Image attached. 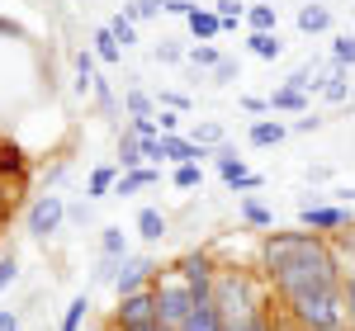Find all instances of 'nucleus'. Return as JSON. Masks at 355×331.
<instances>
[{
    "instance_id": "obj_23",
    "label": "nucleus",
    "mask_w": 355,
    "mask_h": 331,
    "mask_svg": "<svg viewBox=\"0 0 355 331\" xmlns=\"http://www.w3.org/2000/svg\"><path fill=\"white\" fill-rule=\"evenodd\" d=\"M246 28H251V33H279V10H275L270 0L246 5Z\"/></svg>"
},
{
    "instance_id": "obj_12",
    "label": "nucleus",
    "mask_w": 355,
    "mask_h": 331,
    "mask_svg": "<svg viewBox=\"0 0 355 331\" xmlns=\"http://www.w3.org/2000/svg\"><path fill=\"white\" fill-rule=\"evenodd\" d=\"M266 100H270V114H294V118L313 114V95H303V90H294V85H284V81L275 85Z\"/></svg>"
},
{
    "instance_id": "obj_7",
    "label": "nucleus",
    "mask_w": 355,
    "mask_h": 331,
    "mask_svg": "<svg viewBox=\"0 0 355 331\" xmlns=\"http://www.w3.org/2000/svg\"><path fill=\"white\" fill-rule=\"evenodd\" d=\"M214 170L223 175V185L237 194V199H242V194H256L261 185H266V175H256V170L246 166V156L237 152V147H232V142L214 147Z\"/></svg>"
},
{
    "instance_id": "obj_9",
    "label": "nucleus",
    "mask_w": 355,
    "mask_h": 331,
    "mask_svg": "<svg viewBox=\"0 0 355 331\" xmlns=\"http://www.w3.org/2000/svg\"><path fill=\"white\" fill-rule=\"evenodd\" d=\"M147 322H162V317H157V294H152V289L128 294V298H114V312H110L114 331H133V327H147Z\"/></svg>"
},
{
    "instance_id": "obj_29",
    "label": "nucleus",
    "mask_w": 355,
    "mask_h": 331,
    "mask_svg": "<svg viewBox=\"0 0 355 331\" xmlns=\"http://www.w3.org/2000/svg\"><path fill=\"white\" fill-rule=\"evenodd\" d=\"M223 48L218 43H190V53H185V62H190V66H199V71H218L223 66Z\"/></svg>"
},
{
    "instance_id": "obj_18",
    "label": "nucleus",
    "mask_w": 355,
    "mask_h": 331,
    "mask_svg": "<svg viewBox=\"0 0 355 331\" xmlns=\"http://www.w3.org/2000/svg\"><path fill=\"white\" fill-rule=\"evenodd\" d=\"M114 166H119V170H142V166H147V156H142V138H137L128 123L119 128V156H114Z\"/></svg>"
},
{
    "instance_id": "obj_22",
    "label": "nucleus",
    "mask_w": 355,
    "mask_h": 331,
    "mask_svg": "<svg viewBox=\"0 0 355 331\" xmlns=\"http://www.w3.org/2000/svg\"><path fill=\"white\" fill-rule=\"evenodd\" d=\"M85 48H90V53L100 57L105 66H119V62H123V48H119V38H114V33H110V24H100V28H95Z\"/></svg>"
},
{
    "instance_id": "obj_35",
    "label": "nucleus",
    "mask_w": 355,
    "mask_h": 331,
    "mask_svg": "<svg viewBox=\"0 0 355 331\" xmlns=\"http://www.w3.org/2000/svg\"><path fill=\"white\" fill-rule=\"evenodd\" d=\"M331 62L346 66V71L355 66V33H336V38H331Z\"/></svg>"
},
{
    "instance_id": "obj_16",
    "label": "nucleus",
    "mask_w": 355,
    "mask_h": 331,
    "mask_svg": "<svg viewBox=\"0 0 355 331\" xmlns=\"http://www.w3.org/2000/svg\"><path fill=\"white\" fill-rule=\"evenodd\" d=\"M28 175V156H24V147L19 142H10V138H0V185L10 180V185H19Z\"/></svg>"
},
{
    "instance_id": "obj_37",
    "label": "nucleus",
    "mask_w": 355,
    "mask_h": 331,
    "mask_svg": "<svg viewBox=\"0 0 355 331\" xmlns=\"http://www.w3.org/2000/svg\"><path fill=\"white\" fill-rule=\"evenodd\" d=\"M119 265H123V260H114V256H100V260L90 265V284H110V289H114V279H119Z\"/></svg>"
},
{
    "instance_id": "obj_33",
    "label": "nucleus",
    "mask_w": 355,
    "mask_h": 331,
    "mask_svg": "<svg viewBox=\"0 0 355 331\" xmlns=\"http://www.w3.org/2000/svg\"><path fill=\"white\" fill-rule=\"evenodd\" d=\"M110 33L119 38V48H123V53H128V48H137V24L128 19V15H123V10H119V15L110 19Z\"/></svg>"
},
{
    "instance_id": "obj_28",
    "label": "nucleus",
    "mask_w": 355,
    "mask_h": 331,
    "mask_svg": "<svg viewBox=\"0 0 355 331\" xmlns=\"http://www.w3.org/2000/svg\"><path fill=\"white\" fill-rule=\"evenodd\" d=\"M185 138L199 142V147H223V142H227V128H223L218 118H204V123H190V128H185Z\"/></svg>"
},
{
    "instance_id": "obj_20",
    "label": "nucleus",
    "mask_w": 355,
    "mask_h": 331,
    "mask_svg": "<svg viewBox=\"0 0 355 331\" xmlns=\"http://www.w3.org/2000/svg\"><path fill=\"white\" fill-rule=\"evenodd\" d=\"M133 232L142 237V242H166V237H171V218H166L162 208H137Z\"/></svg>"
},
{
    "instance_id": "obj_25",
    "label": "nucleus",
    "mask_w": 355,
    "mask_h": 331,
    "mask_svg": "<svg viewBox=\"0 0 355 331\" xmlns=\"http://www.w3.org/2000/svg\"><path fill=\"white\" fill-rule=\"evenodd\" d=\"M123 118H157V95H147L142 85L123 90Z\"/></svg>"
},
{
    "instance_id": "obj_53",
    "label": "nucleus",
    "mask_w": 355,
    "mask_h": 331,
    "mask_svg": "<svg viewBox=\"0 0 355 331\" xmlns=\"http://www.w3.org/2000/svg\"><path fill=\"white\" fill-rule=\"evenodd\" d=\"M105 331H114V327H105Z\"/></svg>"
},
{
    "instance_id": "obj_44",
    "label": "nucleus",
    "mask_w": 355,
    "mask_h": 331,
    "mask_svg": "<svg viewBox=\"0 0 355 331\" xmlns=\"http://www.w3.org/2000/svg\"><path fill=\"white\" fill-rule=\"evenodd\" d=\"M128 128H133L142 142H152V138H162V128H157V118H123Z\"/></svg>"
},
{
    "instance_id": "obj_17",
    "label": "nucleus",
    "mask_w": 355,
    "mask_h": 331,
    "mask_svg": "<svg viewBox=\"0 0 355 331\" xmlns=\"http://www.w3.org/2000/svg\"><path fill=\"white\" fill-rule=\"evenodd\" d=\"M351 95H355V81H351V71L346 66H336L331 62V71H327V85H322V105H351Z\"/></svg>"
},
{
    "instance_id": "obj_42",
    "label": "nucleus",
    "mask_w": 355,
    "mask_h": 331,
    "mask_svg": "<svg viewBox=\"0 0 355 331\" xmlns=\"http://www.w3.org/2000/svg\"><path fill=\"white\" fill-rule=\"evenodd\" d=\"M185 53H190V48H180V43H175V38H162V43H157V62H185Z\"/></svg>"
},
{
    "instance_id": "obj_13",
    "label": "nucleus",
    "mask_w": 355,
    "mask_h": 331,
    "mask_svg": "<svg viewBox=\"0 0 355 331\" xmlns=\"http://www.w3.org/2000/svg\"><path fill=\"white\" fill-rule=\"evenodd\" d=\"M289 133H294V128H289V123H284V118H251V128H246V142H251V147H279V142L289 138Z\"/></svg>"
},
{
    "instance_id": "obj_26",
    "label": "nucleus",
    "mask_w": 355,
    "mask_h": 331,
    "mask_svg": "<svg viewBox=\"0 0 355 331\" xmlns=\"http://www.w3.org/2000/svg\"><path fill=\"white\" fill-rule=\"evenodd\" d=\"M100 256H114V260H128L133 256V237L123 232V227H100Z\"/></svg>"
},
{
    "instance_id": "obj_34",
    "label": "nucleus",
    "mask_w": 355,
    "mask_h": 331,
    "mask_svg": "<svg viewBox=\"0 0 355 331\" xmlns=\"http://www.w3.org/2000/svg\"><path fill=\"white\" fill-rule=\"evenodd\" d=\"M90 100H95V109H100V114H114V109H123V100L114 95V85L105 81V76L95 81V90H90Z\"/></svg>"
},
{
    "instance_id": "obj_19",
    "label": "nucleus",
    "mask_w": 355,
    "mask_h": 331,
    "mask_svg": "<svg viewBox=\"0 0 355 331\" xmlns=\"http://www.w3.org/2000/svg\"><path fill=\"white\" fill-rule=\"evenodd\" d=\"M185 24H190L194 43H218V38H223V19L214 15V5H199V10H194Z\"/></svg>"
},
{
    "instance_id": "obj_39",
    "label": "nucleus",
    "mask_w": 355,
    "mask_h": 331,
    "mask_svg": "<svg viewBox=\"0 0 355 331\" xmlns=\"http://www.w3.org/2000/svg\"><path fill=\"white\" fill-rule=\"evenodd\" d=\"M15 284H19V260H15V256H0V298H5Z\"/></svg>"
},
{
    "instance_id": "obj_5",
    "label": "nucleus",
    "mask_w": 355,
    "mask_h": 331,
    "mask_svg": "<svg viewBox=\"0 0 355 331\" xmlns=\"http://www.w3.org/2000/svg\"><path fill=\"white\" fill-rule=\"evenodd\" d=\"M171 270L190 284L199 298H214V284H218V270H223V260L214 256L209 247H190V251H180L175 260H171Z\"/></svg>"
},
{
    "instance_id": "obj_36",
    "label": "nucleus",
    "mask_w": 355,
    "mask_h": 331,
    "mask_svg": "<svg viewBox=\"0 0 355 331\" xmlns=\"http://www.w3.org/2000/svg\"><path fill=\"white\" fill-rule=\"evenodd\" d=\"M67 222L71 227H95V199H76V204H67Z\"/></svg>"
},
{
    "instance_id": "obj_38",
    "label": "nucleus",
    "mask_w": 355,
    "mask_h": 331,
    "mask_svg": "<svg viewBox=\"0 0 355 331\" xmlns=\"http://www.w3.org/2000/svg\"><path fill=\"white\" fill-rule=\"evenodd\" d=\"M190 95H180V90H157V109H175V114H190Z\"/></svg>"
},
{
    "instance_id": "obj_1",
    "label": "nucleus",
    "mask_w": 355,
    "mask_h": 331,
    "mask_svg": "<svg viewBox=\"0 0 355 331\" xmlns=\"http://www.w3.org/2000/svg\"><path fill=\"white\" fill-rule=\"evenodd\" d=\"M256 265L270 284L279 303L303 298V294H341L346 289V265L336 260L331 237L308 232V227H275L256 242Z\"/></svg>"
},
{
    "instance_id": "obj_50",
    "label": "nucleus",
    "mask_w": 355,
    "mask_h": 331,
    "mask_svg": "<svg viewBox=\"0 0 355 331\" xmlns=\"http://www.w3.org/2000/svg\"><path fill=\"white\" fill-rule=\"evenodd\" d=\"M0 38H15V43H24L28 33H24V24H15V19H5V15H0Z\"/></svg>"
},
{
    "instance_id": "obj_31",
    "label": "nucleus",
    "mask_w": 355,
    "mask_h": 331,
    "mask_svg": "<svg viewBox=\"0 0 355 331\" xmlns=\"http://www.w3.org/2000/svg\"><path fill=\"white\" fill-rule=\"evenodd\" d=\"M214 15L223 19V33L246 28V5H242V0H214Z\"/></svg>"
},
{
    "instance_id": "obj_32",
    "label": "nucleus",
    "mask_w": 355,
    "mask_h": 331,
    "mask_svg": "<svg viewBox=\"0 0 355 331\" xmlns=\"http://www.w3.org/2000/svg\"><path fill=\"white\" fill-rule=\"evenodd\" d=\"M171 185H175V190H204V166L199 161H190V166H171Z\"/></svg>"
},
{
    "instance_id": "obj_43",
    "label": "nucleus",
    "mask_w": 355,
    "mask_h": 331,
    "mask_svg": "<svg viewBox=\"0 0 355 331\" xmlns=\"http://www.w3.org/2000/svg\"><path fill=\"white\" fill-rule=\"evenodd\" d=\"M157 128H162V133H185V114H175V109H157Z\"/></svg>"
},
{
    "instance_id": "obj_49",
    "label": "nucleus",
    "mask_w": 355,
    "mask_h": 331,
    "mask_svg": "<svg viewBox=\"0 0 355 331\" xmlns=\"http://www.w3.org/2000/svg\"><path fill=\"white\" fill-rule=\"evenodd\" d=\"M341 294H346V322H351V331H355V270L346 275V289H341Z\"/></svg>"
},
{
    "instance_id": "obj_45",
    "label": "nucleus",
    "mask_w": 355,
    "mask_h": 331,
    "mask_svg": "<svg viewBox=\"0 0 355 331\" xmlns=\"http://www.w3.org/2000/svg\"><path fill=\"white\" fill-rule=\"evenodd\" d=\"M62 180H67V161H53L48 170H43V194H57Z\"/></svg>"
},
{
    "instance_id": "obj_48",
    "label": "nucleus",
    "mask_w": 355,
    "mask_h": 331,
    "mask_svg": "<svg viewBox=\"0 0 355 331\" xmlns=\"http://www.w3.org/2000/svg\"><path fill=\"white\" fill-rule=\"evenodd\" d=\"M322 123H327V118H322V114H299V118H294V123H289V128H294V133H318V128H322Z\"/></svg>"
},
{
    "instance_id": "obj_15",
    "label": "nucleus",
    "mask_w": 355,
    "mask_h": 331,
    "mask_svg": "<svg viewBox=\"0 0 355 331\" xmlns=\"http://www.w3.org/2000/svg\"><path fill=\"white\" fill-rule=\"evenodd\" d=\"M157 185H162V166L123 170V175H119V190H114V199H133V194H142V190H157Z\"/></svg>"
},
{
    "instance_id": "obj_27",
    "label": "nucleus",
    "mask_w": 355,
    "mask_h": 331,
    "mask_svg": "<svg viewBox=\"0 0 355 331\" xmlns=\"http://www.w3.org/2000/svg\"><path fill=\"white\" fill-rule=\"evenodd\" d=\"M185 331H227V327H223V312L214 307V298H199V307L190 312Z\"/></svg>"
},
{
    "instance_id": "obj_4",
    "label": "nucleus",
    "mask_w": 355,
    "mask_h": 331,
    "mask_svg": "<svg viewBox=\"0 0 355 331\" xmlns=\"http://www.w3.org/2000/svg\"><path fill=\"white\" fill-rule=\"evenodd\" d=\"M279 307L289 327H341L346 322V294H303Z\"/></svg>"
},
{
    "instance_id": "obj_46",
    "label": "nucleus",
    "mask_w": 355,
    "mask_h": 331,
    "mask_svg": "<svg viewBox=\"0 0 355 331\" xmlns=\"http://www.w3.org/2000/svg\"><path fill=\"white\" fill-rule=\"evenodd\" d=\"M237 76H242V71H237V57H223V66L214 71V85H232Z\"/></svg>"
},
{
    "instance_id": "obj_10",
    "label": "nucleus",
    "mask_w": 355,
    "mask_h": 331,
    "mask_svg": "<svg viewBox=\"0 0 355 331\" xmlns=\"http://www.w3.org/2000/svg\"><path fill=\"white\" fill-rule=\"evenodd\" d=\"M299 227L322 232V237H336V232L355 227V208H341V204H303L299 208Z\"/></svg>"
},
{
    "instance_id": "obj_14",
    "label": "nucleus",
    "mask_w": 355,
    "mask_h": 331,
    "mask_svg": "<svg viewBox=\"0 0 355 331\" xmlns=\"http://www.w3.org/2000/svg\"><path fill=\"white\" fill-rule=\"evenodd\" d=\"M119 166L114 161H100L90 166V175H85V199H114V190H119Z\"/></svg>"
},
{
    "instance_id": "obj_30",
    "label": "nucleus",
    "mask_w": 355,
    "mask_h": 331,
    "mask_svg": "<svg viewBox=\"0 0 355 331\" xmlns=\"http://www.w3.org/2000/svg\"><path fill=\"white\" fill-rule=\"evenodd\" d=\"M90 294H76L71 303H67V312H62V322H57V331H81L85 327V317H90Z\"/></svg>"
},
{
    "instance_id": "obj_6",
    "label": "nucleus",
    "mask_w": 355,
    "mask_h": 331,
    "mask_svg": "<svg viewBox=\"0 0 355 331\" xmlns=\"http://www.w3.org/2000/svg\"><path fill=\"white\" fill-rule=\"evenodd\" d=\"M62 227H67V199L62 194H38L24 208V232L33 242H53Z\"/></svg>"
},
{
    "instance_id": "obj_24",
    "label": "nucleus",
    "mask_w": 355,
    "mask_h": 331,
    "mask_svg": "<svg viewBox=\"0 0 355 331\" xmlns=\"http://www.w3.org/2000/svg\"><path fill=\"white\" fill-rule=\"evenodd\" d=\"M246 53L261 57V62H279V57H284V38H279V33H251V28H246Z\"/></svg>"
},
{
    "instance_id": "obj_47",
    "label": "nucleus",
    "mask_w": 355,
    "mask_h": 331,
    "mask_svg": "<svg viewBox=\"0 0 355 331\" xmlns=\"http://www.w3.org/2000/svg\"><path fill=\"white\" fill-rule=\"evenodd\" d=\"M194 10H199V0H166V15L171 19H190Z\"/></svg>"
},
{
    "instance_id": "obj_2",
    "label": "nucleus",
    "mask_w": 355,
    "mask_h": 331,
    "mask_svg": "<svg viewBox=\"0 0 355 331\" xmlns=\"http://www.w3.org/2000/svg\"><path fill=\"white\" fill-rule=\"evenodd\" d=\"M275 294L266 275H261V265H232V260H223L218 270V284H214V307L223 312V327H237L246 322L251 312H261V307H270Z\"/></svg>"
},
{
    "instance_id": "obj_52",
    "label": "nucleus",
    "mask_w": 355,
    "mask_h": 331,
    "mask_svg": "<svg viewBox=\"0 0 355 331\" xmlns=\"http://www.w3.org/2000/svg\"><path fill=\"white\" fill-rule=\"evenodd\" d=\"M289 331H351V322H341V327H289Z\"/></svg>"
},
{
    "instance_id": "obj_8",
    "label": "nucleus",
    "mask_w": 355,
    "mask_h": 331,
    "mask_svg": "<svg viewBox=\"0 0 355 331\" xmlns=\"http://www.w3.org/2000/svg\"><path fill=\"white\" fill-rule=\"evenodd\" d=\"M162 275V260L157 256H142L133 251L123 265H119V279H114V298H128V294H142V289H152Z\"/></svg>"
},
{
    "instance_id": "obj_3",
    "label": "nucleus",
    "mask_w": 355,
    "mask_h": 331,
    "mask_svg": "<svg viewBox=\"0 0 355 331\" xmlns=\"http://www.w3.org/2000/svg\"><path fill=\"white\" fill-rule=\"evenodd\" d=\"M152 294H157V317H162V327L185 331L190 312L199 307V294H194V289L175 275L171 265H162V275H157V284H152Z\"/></svg>"
},
{
    "instance_id": "obj_21",
    "label": "nucleus",
    "mask_w": 355,
    "mask_h": 331,
    "mask_svg": "<svg viewBox=\"0 0 355 331\" xmlns=\"http://www.w3.org/2000/svg\"><path fill=\"white\" fill-rule=\"evenodd\" d=\"M294 24H299V33H327L331 28V10L322 5V0H308V5H299Z\"/></svg>"
},
{
    "instance_id": "obj_40",
    "label": "nucleus",
    "mask_w": 355,
    "mask_h": 331,
    "mask_svg": "<svg viewBox=\"0 0 355 331\" xmlns=\"http://www.w3.org/2000/svg\"><path fill=\"white\" fill-rule=\"evenodd\" d=\"M123 15H128V19H133V24H147V19H157V15H162V10H157V5H152V0H128V5H123Z\"/></svg>"
},
{
    "instance_id": "obj_11",
    "label": "nucleus",
    "mask_w": 355,
    "mask_h": 331,
    "mask_svg": "<svg viewBox=\"0 0 355 331\" xmlns=\"http://www.w3.org/2000/svg\"><path fill=\"white\" fill-rule=\"evenodd\" d=\"M237 213H242V222L251 232H275V208L261 194H242V199H237Z\"/></svg>"
},
{
    "instance_id": "obj_41",
    "label": "nucleus",
    "mask_w": 355,
    "mask_h": 331,
    "mask_svg": "<svg viewBox=\"0 0 355 331\" xmlns=\"http://www.w3.org/2000/svg\"><path fill=\"white\" fill-rule=\"evenodd\" d=\"M237 105H242V114H251V118H270V100H266V95H242Z\"/></svg>"
},
{
    "instance_id": "obj_51",
    "label": "nucleus",
    "mask_w": 355,
    "mask_h": 331,
    "mask_svg": "<svg viewBox=\"0 0 355 331\" xmlns=\"http://www.w3.org/2000/svg\"><path fill=\"white\" fill-rule=\"evenodd\" d=\"M0 331H24V322H19L15 307H0Z\"/></svg>"
}]
</instances>
